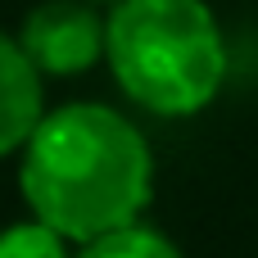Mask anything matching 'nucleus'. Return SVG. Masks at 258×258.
Segmentation results:
<instances>
[{
  "label": "nucleus",
  "instance_id": "nucleus-1",
  "mask_svg": "<svg viewBox=\"0 0 258 258\" xmlns=\"http://www.w3.org/2000/svg\"><path fill=\"white\" fill-rule=\"evenodd\" d=\"M18 186L36 222L86 245L141 218L154 186V159L122 113L104 104H63L27 136Z\"/></svg>",
  "mask_w": 258,
  "mask_h": 258
},
{
  "label": "nucleus",
  "instance_id": "nucleus-2",
  "mask_svg": "<svg viewBox=\"0 0 258 258\" xmlns=\"http://www.w3.org/2000/svg\"><path fill=\"white\" fill-rule=\"evenodd\" d=\"M104 59L150 113H200L227 73L222 27L204 0H113Z\"/></svg>",
  "mask_w": 258,
  "mask_h": 258
},
{
  "label": "nucleus",
  "instance_id": "nucleus-3",
  "mask_svg": "<svg viewBox=\"0 0 258 258\" xmlns=\"http://www.w3.org/2000/svg\"><path fill=\"white\" fill-rule=\"evenodd\" d=\"M104 32L109 18H100L91 0H45L23 18L18 45L36 63V73L68 77L86 73L104 54Z\"/></svg>",
  "mask_w": 258,
  "mask_h": 258
},
{
  "label": "nucleus",
  "instance_id": "nucleus-4",
  "mask_svg": "<svg viewBox=\"0 0 258 258\" xmlns=\"http://www.w3.org/2000/svg\"><path fill=\"white\" fill-rule=\"evenodd\" d=\"M45 118V91L36 63L23 54L18 36L0 32V159L18 154L36 122Z\"/></svg>",
  "mask_w": 258,
  "mask_h": 258
},
{
  "label": "nucleus",
  "instance_id": "nucleus-5",
  "mask_svg": "<svg viewBox=\"0 0 258 258\" xmlns=\"http://www.w3.org/2000/svg\"><path fill=\"white\" fill-rule=\"evenodd\" d=\"M73 258H181V254H177V245H172L168 236H159V231L132 222V227H118V231H109V236L86 240Z\"/></svg>",
  "mask_w": 258,
  "mask_h": 258
},
{
  "label": "nucleus",
  "instance_id": "nucleus-6",
  "mask_svg": "<svg viewBox=\"0 0 258 258\" xmlns=\"http://www.w3.org/2000/svg\"><path fill=\"white\" fill-rule=\"evenodd\" d=\"M0 258H68V240L45 222H14L0 231Z\"/></svg>",
  "mask_w": 258,
  "mask_h": 258
},
{
  "label": "nucleus",
  "instance_id": "nucleus-7",
  "mask_svg": "<svg viewBox=\"0 0 258 258\" xmlns=\"http://www.w3.org/2000/svg\"><path fill=\"white\" fill-rule=\"evenodd\" d=\"M91 5H95V0H91Z\"/></svg>",
  "mask_w": 258,
  "mask_h": 258
}]
</instances>
